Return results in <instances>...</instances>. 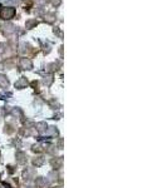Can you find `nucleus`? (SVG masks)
Returning a JSON list of instances; mask_svg holds the SVG:
<instances>
[{
  "label": "nucleus",
  "instance_id": "1",
  "mask_svg": "<svg viewBox=\"0 0 167 188\" xmlns=\"http://www.w3.org/2000/svg\"><path fill=\"white\" fill-rule=\"evenodd\" d=\"M16 10L14 8H3L2 10H0V18L4 19V20H8V19H11L14 18Z\"/></svg>",
  "mask_w": 167,
  "mask_h": 188
},
{
  "label": "nucleus",
  "instance_id": "2",
  "mask_svg": "<svg viewBox=\"0 0 167 188\" xmlns=\"http://www.w3.org/2000/svg\"><path fill=\"white\" fill-rule=\"evenodd\" d=\"M24 84H25V79H20L18 83H15V87H18V88H20V89H21Z\"/></svg>",
  "mask_w": 167,
  "mask_h": 188
}]
</instances>
